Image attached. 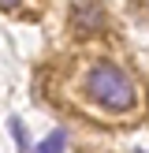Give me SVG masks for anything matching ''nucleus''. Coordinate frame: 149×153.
<instances>
[{"instance_id":"obj_1","label":"nucleus","mask_w":149,"mask_h":153,"mask_svg":"<svg viewBox=\"0 0 149 153\" xmlns=\"http://www.w3.org/2000/svg\"><path fill=\"white\" fill-rule=\"evenodd\" d=\"M86 94L112 112H127L134 105V79L116 64H93L86 75Z\"/></svg>"},{"instance_id":"obj_2","label":"nucleus","mask_w":149,"mask_h":153,"mask_svg":"<svg viewBox=\"0 0 149 153\" xmlns=\"http://www.w3.org/2000/svg\"><path fill=\"white\" fill-rule=\"evenodd\" d=\"M97 26H104V11L97 4H86L74 11V30H82V34H93Z\"/></svg>"},{"instance_id":"obj_3","label":"nucleus","mask_w":149,"mask_h":153,"mask_svg":"<svg viewBox=\"0 0 149 153\" xmlns=\"http://www.w3.org/2000/svg\"><path fill=\"white\" fill-rule=\"evenodd\" d=\"M63 149H67V131L63 127H52V131L34 146V153H63Z\"/></svg>"},{"instance_id":"obj_4","label":"nucleus","mask_w":149,"mask_h":153,"mask_svg":"<svg viewBox=\"0 0 149 153\" xmlns=\"http://www.w3.org/2000/svg\"><path fill=\"white\" fill-rule=\"evenodd\" d=\"M11 138H15V146H19V149H30V138H26V127H22L19 120H11Z\"/></svg>"},{"instance_id":"obj_5","label":"nucleus","mask_w":149,"mask_h":153,"mask_svg":"<svg viewBox=\"0 0 149 153\" xmlns=\"http://www.w3.org/2000/svg\"><path fill=\"white\" fill-rule=\"evenodd\" d=\"M0 7H7V11H11V7H19V0H0Z\"/></svg>"}]
</instances>
